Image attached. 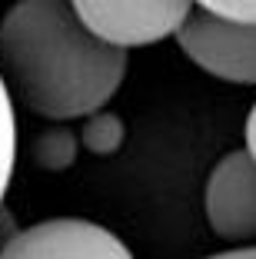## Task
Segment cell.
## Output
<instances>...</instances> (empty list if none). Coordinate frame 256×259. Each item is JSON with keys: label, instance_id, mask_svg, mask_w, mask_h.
<instances>
[{"label": "cell", "instance_id": "cell-6", "mask_svg": "<svg viewBox=\"0 0 256 259\" xmlns=\"http://www.w3.org/2000/svg\"><path fill=\"white\" fill-rule=\"evenodd\" d=\"M33 163L47 173H63L77 163V133L70 126H50L33 140Z\"/></svg>", "mask_w": 256, "mask_h": 259}, {"label": "cell", "instance_id": "cell-11", "mask_svg": "<svg viewBox=\"0 0 256 259\" xmlns=\"http://www.w3.org/2000/svg\"><path fill=\"white\" fill-rule=\"evenodd\" d=\"M206 259H256V246H246V249H226V252H216V256H206Z\"/></svg>", "mask_w": 256, "mask_h": 259}, {"label": "cell", "instance_id": "cell-1", "mask_svg": "<svg viewBox=\"0 0 256 259\" xmlns=\"http://www.w3.org/2000/svg\"><path fill=\"white\" fill-rule=\"evenodd\" d=\"M0 76L44 120H90L127 80V50L93 37L74 4L27 0L0 20Z\"/></svg>", "mask_w": 256, "mask_h": 259}, {"label": "cell", "instance_id": "cell-10", "mask_svg": "<svg viewBox=\"0 0 256 259\" xmlns=\"http://www.w3.org/2000/svg\"><path fill=\"white\" fill-rule=\"evenodd\" d=\"M243 137H246V153L256 160V103L246 113V126H243Z\"/></svg>", "mask_w": 256, "mask_h": 259}, {"label": "cell", "instance_id": "cell-5", "mask_svg": "<svg viewBox=\"0 0 256 259\" xmlns=\"http://www.w3.org/2000/svg\"><path fill=\"white\" fill-rule=\"evenodd\" d=\"M74 7L83 27L97 40L117 50H130V47H150L180 33L193 4H180V0H170V4H100L97 0L93 4V0H83Z\"/></svg>", "mask_w": 256, "mask_h": 259}, {"label": "cell", "instance_id": "cell-7", "mask_svg": "<svg viewBox=\"0 0 256 259\" xmlns=\"http://www.w3.org/2000/svg\"><path fill=\"white\" fill-rule=\"evenodd\" d=\"M123 140H127V126H123V120L117 113H110V110L93 113L80 130V143L90 153H97V156H113V153L123 146Z\"/></svg>", "mask_w": 256, "mask_h": 259}, {"label": "cell", "instance_id": "cell-4", "mask_svg": "<svg viewBox=\"0 0 256 259\" xmlns=\"http://www.w3.org/2000/svg\"><path fill=\"white\" fill-rule=\"evenodd\" d=\"M210 229L236 249L256 246V160L246 150H230L210 169L203 193Z\"/></svg>", "mask_w": 256, "mask_h": 259}, {"label": "cell", "instance_id": "cell-8", "mask_svg": "<svg viewBox=\"0 0 256 259\" xmlns=\"http://www.w3.org/2000/svg\"><path fill=\"white\" fill-rule=\"evenodd\" d=\"M17 163V116H14V97H10L4 76H0V206L10 190V176Z\"/></svg>", "mask_w": 256, "mask_h": 259}, {"label": "cell", "instance_id": "cell-2", "mask_svg": "<svg viewBox=\"0 0 256 259\" xmlns=\"http://www.w3.org/2000/svg\"><path fill=\"white\" fill-rule=\"evenodd\" d=\"M176 44L203 73L226 83L256 87V27L220 20L203 4H193Z\"/></svg>", "mask_w": 256, "mask_h": 259}, {"label": "cell", "instance_id": "cell-9", "mask_svg": "<svg viewBox=\"0 0 256 259\" xmlns=\"http://www.w3.org/2000/svg\"><path fill=\"white\" fill-rule=\"evenodd\" d=\"M210 14H216L220 20H230V23H249L256 27V0H206L203 4Z\"/></svg>", "mask_w": 256, "mask_h": 259}, {"label": "cell", "instance_id": "cell-3", "mask_svg": "<svg viewBox=\"0 0 256 259\" xmlns=\"http://www.w3.org/2000/svg\"><path fill=\"white\" fill-rule=\"evenodd\" d=\"M0 259H133V252L100 223L57 216L14 229L0 246Z\"/></svg>", "mask_w": 256, "mask_h": 259}]
</instances>
